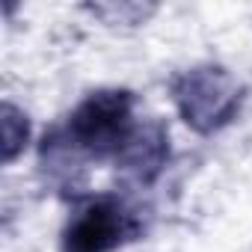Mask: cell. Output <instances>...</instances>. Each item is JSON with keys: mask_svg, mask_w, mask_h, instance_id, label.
I'll list each match as a JSON object with an SVG mask.
<instances>
[{"mask_svg": "<svg viewBox=\"0 0 252 252\" xmlns=\"http://www.w3.org/2000/svg\"><path fill=\"white\" fill-rule=\"evenodd\" d=\"M131 89H95L68 116L65 134L86 158H119L137 131Z\"/></svg>", "mask_w": 252, "mask_h": 252, "instance_id": "obj_1", "label": "cell"}, {"mask_svg": "<svg viewBox=\"0 0 252 252\" xmlns=\"http://www.w3.org/2000/svg\"><path fill=\"white\" fill-rule=\"evenodd\" d=\"M172 101L184 125L196 134H214L237 116L243 86L228 68L202 63L172 80Z\"/></svg>", "mask_w": 252, "mask_h": 252, "instance_id": "obj_2", "label": "cell"}, {"mask_svg": "<svg viewBox=\"0 0 252 252\" xmlns=\"http://www.w3.org/2000/svg\"><path fill=\"white\" fill-rule=\"evenodd\" d=\"M143 234L140 214L116 196H98L83 202L65 231L63 249L65 252H116L119 246L131 243Z\"/></svg>", "mask_w": 252, "mask_h": 252, "instance_id": "obj_3", "label": "cell"}, {"mask_svg": "<svg viewBox=\"0 0 252 252\" xmlns=\"http://www.w3.org/2000/svg\"><path fill=\"white\" fill-rule=\"evenodd\" d=\"M166 160H169V131L158 119H152L146 125H137L134 137L128 140V146L116 158L122 172H128L140 184H152L163 172Z\"/></svg>", "mask_w": 252, "mask_h": 252, "instance_id": "obj_4", "label": "cell"}, {"mask_svg": "<svg viewBox=\"0 0 252 252\" xmlns=\"http://www.w3.org/2000/svg\"><path fill=\"white\" fill-rule=\"evenodd\" d=\"M42 169L48 172V181L63 187V190H74L83 181V152L68 140L65 131H54L51 137H45L42 143Z\"/></svg>", "mask_w": 252, "mask_h": 252, "instance_id": "obj_5", "label": "cell"}, {"mask_svg": "<svg viewBox=\"0 0 252 252\" xmlns=\"http://www.w3.org/2000/svg\"><path fill=\"white\" fill-rule=\"evenodd\" d=\"M0 131H3V163H12L30 140L27 113L18 110L12 101H3V107H0Z\"/></svg>", "mask_w": 252, "mask_h": 252, "instance_id": "obj_6", "label": "cell"}]
</instances>
